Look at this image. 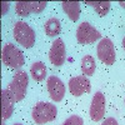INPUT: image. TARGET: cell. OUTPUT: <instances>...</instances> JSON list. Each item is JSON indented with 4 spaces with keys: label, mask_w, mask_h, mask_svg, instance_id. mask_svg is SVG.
Instances as JSON below:
<instances>
[{
    "label": "cell",
    "mask_w": 125,
    "mask_h": 125,
    "mask_svg": "<svg viewBox=\"0 0 125 125\" xmlns=\"http://www.w3.org/2000/svg\"><path fill=\"white\" fill-rule=\"evenodd\" d=\"M58 116V108L51 103L39 101L31 110V118L38 125H43L50 121H54Z\"/></svg>",
    "instance_id": "obj_1"
},
{
    "label": "cell",
    "mask_w": 125,
    "mask_h": 125,
    "mask_svg": "<svg viewBox=\"0 0 125 125\" xmlns=\"http://www.w3.org/2000/svg\"><path fill=\"white\" fill-rule=\"evenodd\" d=\"M13 34L16 43L24 46L25 49H30L35 44V40H36L35 31L29 24L24 21H16L14 24Z\"/></svg>",
    "instance_id": "obj_2"
},
{
    "label": "cell",
    "mask_w": 125,
    "mask_h": 125,
    "mask_svg": "<svg viewBox=\"0 0 125 125\" xmlns=\"http://www.w3.org/2000/svg\"><path fill=\"white\" fill-rule=\"evenodd\" d=\"M1 59L4 64L10 69H20L25 64V58L23 55V51L11 43H6L3 46Z\"/></svg>",
    "instance_id": "obj_3"
},
{
    "label": "cell",
    "mask_w": 125,
    "mask_h": 125,
    "mask_svg": "<svg viewBox=\"0 0 125 125\" xmlns=\"http://www.w3.org/2000/svg\"><path fill=\"white\" fill-rule=\"evenodd\" d=\"M28 85H29V75L26 74V71L18 70L13 76L11 83L8 86V89L10 90V93L13 94L15 99V103L21 101L26 96Z\"/></svg>",
    "instance_id": "obj_4"
},
{
    "label": "cell",
    "mask_w": 125,
    "mask_h": 125,
    "mask_svg": "<svg viewBox=\"0 0 125 125\" xmlns=\"http://www.w3.org/2000/svg\"><path fill=\"white\" fill-rule=\"evenodd\" d=\"M101 38L100 31L96 30L90 23L83 21L76 29V40L79 44H93Z\"/></svg>",
    "instance_id": "obj_5"
},
{
    "label": "cell",
    "mask_w": 125,
    "mask_h": 125,
    "mask_svg": "<svg viewBox=\"0 0 125 125\" xmlns=\"http://www.w3.org/2000/svg\"><path fill=\"white\" fill-rule=\"evenodd\" d=\"M96 54L105 65H113L116 59L114 43L109 38H103L96 46Z\"/></svg>",
    "instance_id": "obj_6"
},
{
    "label": "cell",
    "mask_w": 125,
    "mask_h": 125,
    "mask_svg": "<svg viewBox=\"0 0 125 125\" xmlns=\"http://www.w3.org/2000/svg\"><path fill=\"white\" fill-rule=\"evenodd\" d=\"M105 110H106V100L105 95L98 91L91 99L90 104V119L93 121H100L105 116Z\"/></svg>",
    "instance_id": "obj_7"
},
{
    "label": "cell",
    "mask_w": 125,
    "mask_h": 125,
    "mask_svg": "<svg viewBox=\"0 0 125 125\" xmlns=\"http://www.w3.org/2000/svg\"><path fill=\"white\" fill-rule=\"evenodd\" d=\"M66 59V48L62 39L58 38L49 50V60L54 66H61L64 65Z\"/></svg>",
    "instance_id": "obj_8"
},
{
    "label": "cell",
    "mask_w": 125,
    "mask_h": 125,
    "mask_svg": "<svg viewBox=\"0 0 125 125\" xmlns=\"http://www.w3.org/2000/svg\"><path fill=\"white\" fill-rule=\"evenodd\" d=\"M46 5V1H16L15 11L19 16H29L30 14L41 13Z\"/></svg>",
    "instance_id": "obj_9"
},
{
    "label": "cell",
    "mask_w": 125,
    "mask_h": 125,
    "mask_svg": "<svg viewBox=\"0 0 125 125\" xmlns=\"http://www.w3.org/2000/svg\"><path fill=\"white\" fill-rule=\"evenodd\" d=\"M69 85V91L73 96H81L85 93H90L91 90V84L90 80L85 75H79L71 78L68 83Z\"/></svg>",
    "instance_id": "obj_10"
},
{
    "label": "cell",
    "mask_w": 125,
    "mask_h": 125,
    "mask_svg": "<svg viewBox=\"0 0 125 125\" xmlns=\"http://www.w3.org/2000/svg\"><path fill=\"white\" fill-rule=\"evenodd\" d=\"M46 88H48V93H49L51 100L55 103L61 101L62 98L65 96V84L55 75H51L48 78Z\"/></svg>",
    "instance_id": "obj_11"
},
{
    "label": "cell",
    "mask_w": 125,
    "mask_h": 125,
    "mask_svg": "<svg viewBox=\"0 0 125 125\" xmlns=\"http://www.w3.org/2000/svg\"><path fill=\"white\" fill-rule=\"evenodd\" d=\"M14 104H15V99L13 96V94L10 93V90L8 88L3 89L1 90V118H3V121L8 120L13 115Z\"/></svg>",
    "instance_id": "obj_12"
},
{
    "label": "cell",
    "mask_w": 125,
    "mask_h": 125,
    "mask_svg": "<svg viewBox=\"0 0 125 125\" xmlns=\"http://www.w3.org/2000/svg\"><path fill=\"white\" fill-rule=\"evenodd\" d=\"M61 8L71 21H78L80 18V3L78 1H62Z\"/></svg>",
    "instance_id": "obj_13"
},
{
    "label": "cell",
    "mask_w": 125,
    "mask_h": 125,
    "mask_svg": "<svg viewBox=\"0 0 125 125\" xmlns=\"http://www.w3.org/2000/svg\"><path fill=\"white\" fill-rule=\"evenodd\" d=\"M44 30H45V34L50 38H54V36L59 35L60 30H61V24L59 21V19L58 18L48 19L44 24Z\"/></svg>",
    "instance_id": "obj_14"
},
{
    "label": "cell",
    "mask_w": 125,
    "mask_h": 125,
    "mask_svg": "<svg viewBox=\"0 0 125 125\" xmlns=\"http://www.w3.org/2000/svg\"><path fill=\"white\" fill-rule=\"evenodd\" d=\"M30 75L35 81H43L46 76V66L43 61H35L30 66Z\"/></svg>",
    "instance_id": "obj_15"
},
{
    "label": "cell",
    "mask_w": 125,
    "mask_h": 125,
    "mask_svg": "<svg viewBox=\"0 0 125 125\" xmlns=\"http://www.w3.org/2000/svg\"><path fill=\"white\" fill-rule=\"evenodd\" d=\"M96 69V64H95V59L91 55H85L81 59V71L85 76H91L94 75Z\"/></svg>",
    "instance_id": "obj_16"
},
{
    "label": "cell",
    "mask_w": 125,
    "mask_h": 125,
    "mask_svg": "<svg viewBox=\"0 0 125 125\" xmlns=\"http://www.w3.org/2000/svg\"><path fill=\"white\" fill-rule=\"evenodd\" d=\"M88 5H91L99 16H105L110 10V1H86Z\"/></svg>",
    "instance_id": "obj_17"
},
{
    "label": "cell",
    "mask_w": 125,
    "mask_h": 125,
    "mask_svg": "<svg viewBox=\"0 0 125 125\" xmlns=\"http://www.w3.org/2000/svg\"><path fill=\"white\" fill-rule=\"evenodd\" d=\"M61 125H84V120H83L79 115H71Z\"/></svg>",
    "instance_id": "obj_18"
},
{
    "label": "cell",
    "mask_w": 125,
    "mask_h": 125,
    "mask_svg": "<svg viewBox=\"0 0 125 125\" xmlns=\"http://www.w3.org/2000/svg\"><path fill=\"white\" fill-rule=\"evenodd\" d=\"M100 125H119V124H118V120L115 118H106Z\"/></svg>",
    "instance_id": "obj_19"
},
{
    "label": "cell",
    "mask_w": 125,
    "mask_h": 125,
    "mask_svg": "<svg viewBox=\"0 0 125 125\" xmlns=\"http://www.w3.org/2000/svg\"><path fill=\"white\" fill-rule=\"evenodd\" d=\"M1 5H3L1 15H5V13H8V10H9V3H8V1H3V3H1Z\"/></svg>",
    "instance_id": "obj_20"
},
{
    "label": "cell",
    "mask_w": 125,
    "mask_h": 125,
    "mask_svg": "<svg viewBox=\"0 0 125 125\" xmlns=\"http://www.w3.org/2000/svg\"><path fill=\"white\" fill-rule=\"evenodd\" d=\"M119 5H120L121 8H125V1H120V3H119Z\"/></svg>",
    "instance_id": "obj_21"
},
{
    "label": "cell",
    "mask_w": 125,
    "mask_h": 125,
    "mask_svg": "<svg viewBox=\"0 0 125 125\" xmlns=\"http://www.w3.org/2000/svg\"><path fill=\"white\" fill-rule=\"evenodd\" d=\"M123 48H124V50H125V36L123 38Z\"/></svg>",
    "instance_id": "obj_22"
},
{
    "label": "cell",
    "mask_w": 125,
    "mask_h": 125,
    "mask_svg": "<svg viewBox=\"0 0 125 125\" xmlns=\"http://www.w3.org/2000/svg\"><path fill=\"white\" fill-rule=\"evenodd\" d=\"M13 125H21V124H13Z\"/></svg>",
    "instance_id": "obj_23"
},
{
    "label": "cell",
    "mask_w": 125,
    "mask_h": 125,
    "mask_svg": "<svg viewBox=\"0 0 125 125\" xmlns=\"http://www.w3.org/2000/svg\"><path fill=\"white\" fill-rule=\"evenodd\" d=\"M124 104H125V99H124Z\"/></svg>",
    "instance_id": "obj_24"
}]
</instances>
